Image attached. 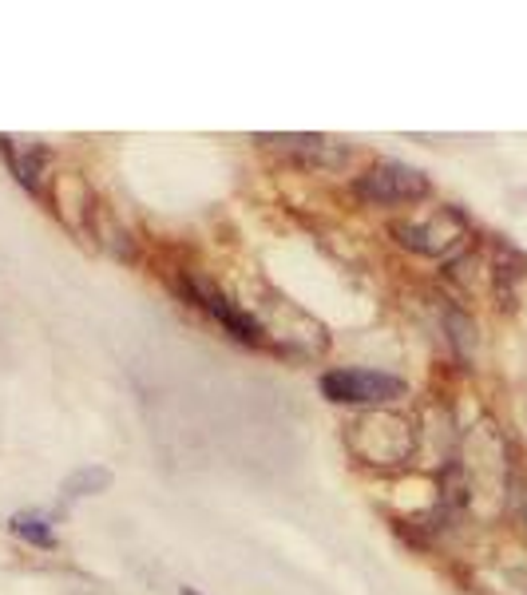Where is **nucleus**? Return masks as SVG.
Returning <instances> with one entry per match:
<instances>
[{
    "instance_id": "obj_7",
    "label": "nucleus",
    "mask_w": 527,
    "mask_h": 595,
    "mask_svg": "<svg viewBox=\"0 0 527 595\" xmlns=\"http://www.w3.org/2000/svg\"><path fill=\"white\" fill-rule=\"evenodd\" d=\"M107 484H112V472H107L104 465H95V469H80V472H72L68 481H64V496L104 493Z\"/></svg>"
},
{
    "instance_id": "obj_6",
    "label": "nucleus",
    "mask_w": 527,
    "mask_h": 595,
    "mask_svg": "<svg viewBox=\"0 0 527 595\" xmlns=\"http://www.w3.org/2000/svg\"><path fill=\"white\" fill-rule=\"evenodd\" d=\"M9 528H12V536L28 540L36 548H56V532H52L44 512H16L9 520Z\"/></svg>"
},
{
    "instance_id": "obj_2",
    "label": "nucleus",
    "mask_w": 527,
    "mask_h": 595,
    "mask_svg": "<svg viewBox=\"0 0 527 595\" xmlns=\"http://www.w3.org/2000/svg\"><path fill=\"white\" fill-rule=\"evenodd\" d=\"M409 385L381 369H330L321 374V397L333 405H389L404 397Z\"/></svg>"
},
{
    "instance_id": "obj_8",
    "label": "nucleus",
    "mask_w": 527,
    "mask_h": 595,
    "mask_svg": "<svg viewBox=\"0 0 527 595\" xmlns=\"http://www.w3.org/2000/svg\"><path fill=\"white\" fill-rule=\"evenodd\" d=\"M519 516H524V524H527V481L519 484Z\"/></svg>"
},
{
    "instance_id": "obj_9",
    "label": "nucleus",
    "mask_w": 527,
    "mask_h": 595,
    "mask_svg": "<svg viewBox=\"0 0 527 595\" xmlns=\"http://www.w3.org/2000/svg\"><path fill=\"white\" fill-rule=\"evenodd\" d=\"M179 595H203L198 587H179Z\"/></svg>"
},
{
    "instance_id": "obj_4",
    "label": "nucleus",
    "mask_w": 527,
    "mask_h": 595,
    "mask_svg": "<svg viewBox=\"0 0 527 595\" xmlns=\"http://www.w3.org/2000/svg\"><path fill=\"white\" fill-rule=\"evenodd\" d=\"M258 143L282 151L290 160L313 163V167H342L349 160V148L330 136H258Z\"/></svg>"
},
{
    "instance_id": "obj_3",
    "label": "nucleus",
    "mask_w": 527,
    "mask_h": 595,
    "mask_svg": "<svg viewBox=\"0 0 527 595\" xmlns=\"http://www.w3.org/2000/svg\"><path fill=\"white\" fill-rule=\"evenodd\" d=\"M191 298H195L198 306L207 309L210 318H218L222 326H227V333H234L239 342H246V345H258L262 342V326L246 314V309H239L234 302H230L222 290H215L210 282H191Z\"/></svg>"
},
{
    "instance_id": "obj_5",
    "label": "nucleus",
    "mask_w": 527,
    "mask_h": 595,
    "mask_svg": "<svg viewBox=\"0 0 527 595\" xmlns=\"http://www.w3.org/2000/svg\"><path fill=\"white\" fill-rule=\"evenodd\" d=\"M389 235L404 251L416 254H445L457 242V230H436V223H389Z\"/></svg>"
},
{
    "instance_id": "obj_1",
    "label": "nucleus",
    "mask_w": 527,
    "mask_h": 595,
    "mask_svg": "<svg viewBox=\"0 0 527 595\" xmlns=\"http://www.w3.org/2000/svg\"><path fill=\"white\" fill-rule=\"evenodd\" d=\"M433 191L428 175L409 167V163H377L354 179V195L369 206H401V203H421Z\"/></svg>"
}]
</instances>
